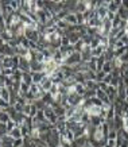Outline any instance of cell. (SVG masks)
I'll return each mask as SVG.
<instances>
[{"label": "cell", "mask_w": 128, "mask_h": 147, "mask_svg": "<svg viewBox=\"0 0 128 147\" xmlns=\"http://www.w3.org/2000/svg\"><path fill=\"white\" fill-rule=\"evenodd\" d=\"M8 134H9V136H11L12 139H22L23 138L22 129H20V127H19V125H18V127H15L13 129H11Z\"/></svg>", "instance_id": "1"}, {"label": "cell", "mask_w": 128, "mask_h": 147, "mask_svg": "<svg viewBox=\"0 0 128 147\" xmlns=\"http://www.w3.org/2000/svg\"><path fill=\"white\" fill-rule=\"evenodd\" d=\"M86 112L89 113V116H100L101 115V107H97V105H90V107L86 109Z\"/></svg>", "instance_id": "2"}, {"label": "cell", "mask_w": 128, "mask_h": 147, "mask_svg": "<svg viewBox=\"0 0 128 147\" xmlns=\"http://www.w3.org/2000/svg\"><path fill=\"white\" fill-rule=\"evenodd\" d=\"M120 7H121V1H109L108 11H109V12H113V13H117Z\"/></svg>", "instance_id": "3"}, {"label": "cell", "mask_w": 128, "mask_h": 147, "mask_svg": "<svg viewBox=\"0 0 128 147\" xmlns=\"http://www.w3.org/2000/svg\"><path fill=\"white\" fill-rule=\"evenodd\" d=\"M104 51H105V47L100 45L98 47H96V49H92V57H93V58L101 57L102 54H104Z\"/></svg>", "instance_id": "4"}, {"label": "cell", "mask_w": 128, "mask_h": 147, "mask_svg": "<svg viewBox=\"0 0 128 147\" xmlns=\"http://www.w3.org/2000/svg\"><path fill=\"white\" fill-rule=\"evenodd\" d=\"M0 98L5 100L7 102H9V98H11V92H9L8 88H1V94H0Z\"/></svg>", "instance_id": "5"}, {"label": "cell", "mask_w": 128, "mask_h": 147, "mask_svg": "<svg viewBox=\"0 0 128 147\" xmlns=\"http://www.w3.org/2000/svg\"><path fill=\"white\" fill-rule=\"evenodd\" d=\"M105 73H104V71H96V81H97V82H102V81H104V78H105Z\"/></svg>", "instance_id": "6"}, {"label": "cell", "mask_w": 128, "mask_h": 147, "mask_svg": "<svg viewBox=\"0 0 128 147\" xmlns=\"http://www.w3.org/2000/svg\"><path fill=\"white\" fill-rule=\"evenodd\" d=\"M8 134V129H7V124L5 123H0V136H4Z\"/></svg>", "instance_id": "7"}, {"label": "cell", "mask_w": 128, "mask_h": 147, "mask_svg": "<svg viewBox=\"0 0 128 147\" xmlns=\"http://www.w3.org/2000/svg\"><path fill=\"white\" fill-rule=\"evenodd\" d=\"M90 101H92V105H97V107H102V104H104V102H102L98 97H93V98H90Z\"/></svg>", "instance_id": "8"}, {"label": "cell", "mask_w": 128, "mask_h": 147, "mask_svg": "<svg viewBox=\"0 0 128 147\" xmlns=\"http://www.w3.org/2000/svg\"><path fill=\"white\" fill-rule=\"evenodd\" d=\"M23 146V139H13L12 147H22Z\"/></svg>", "instance_id": "9"}, {"label": "cell", "mask_w": 128, "mask_h": 147, "mask_svg": "<svg viewBox=\"0 0 128 147\" xmlns=\"http://www.w3.org/2000/svg\"><path fill=\"white\" fill-rule=\"evenodd\" d=\"M123 128L128 129V116H124L123 117Z\"/></svg>", "instance_id": "10"}, {"label": "cell", "mask_w": 128, "mask_h": 147, "mask_svg": "<svg viewBox=\"0 0 128 147\" xmlns=\"http://www.w3.org/2000/svg\"><path fill=\"white\" fill-rule=\"evenodd\" d=\"M106 88H108V85H106L105 82H98V89L106 90Z\"/></svg>", "instance_id": "11"}, {"label": "cell", "mask_w": 128, "mask_h": 147, "mask_svg": "<svg viewBox=\"0 0 128 147\" xmlns=\"http://www.w3.org/2000/svg\"><path fill=\"white\" fill-rule=\"evenodd\" d=\"M125 131H127V134H128V129H125Z\"/></svg>", "instance_id": "12"}]
</instances>
